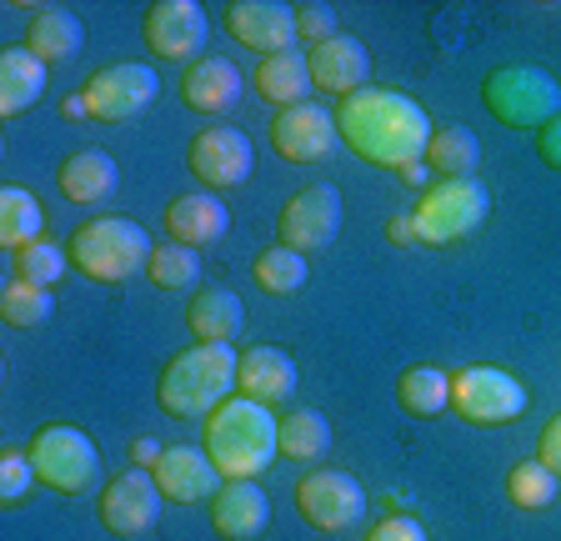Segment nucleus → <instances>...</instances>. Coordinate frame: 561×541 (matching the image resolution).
I'll return each instance as SVG.
<instances>
[{"mask_svg":"<svg viewBox=\"0 0 561 541\" xmlns=\"http://www.w3.org/2000/svg\"><path fill=\"white\" fill-rule=\"evenodd\" d=\"M336 130L366 165H381V171H407V165L426 161V146L436 136L421 101H411L407 91H391V85H366V91L336 101Z\"/></svg>","mask_w":561,"mask_h":541,"instance_id":"obj_1","label":"nucleus"},{"mask_svg":"<svg viewBox=\"0 0 561 541\" xmlns=\"http://www.w3.org/2000/svg\"><path fill=\"white\" fill-rule=\"evenodd\" d=\"M201 451L216 461L221 482H256L280 457V416L261 401L231 396L201 422Z\"/></svg>","mask_w":561,"mask_h":541,"instance_id":"obj_2","label":"nucleus"},{"mask_svg":"<svg viewBox=\"0 0 561 541\" xmlns=\"http://www.w3.org/2000/svg\"><path fill=\"white\" fill-rule=\"evenodd\" d=\"M236 366H241L236 346H210V342H196L191 352L171 356L161 381H156L161 412L175 416V422H206L221 401H231Z\"/></svg>","mask_w":561,"mask_h":541,"instance_id":"obj_3","label":"nucleus"},{"mask_svg":"<svg viewBox=\"0 0 561 541\" xmlns=\"http://www.w3.org/2000/svg\"><path fill=\"white\" fill-rule=\"evenodd\" d=\"M151 235L140 231L130 216H95V221L76 226V235H70V266L81 270V276H91V281L101 286H121L130 281L136 270L151 266Z\"/></svg>","mask_w":561,"mask_h":541,"instance_id":"obj_4","label":"nucleus"},{"mask_svg":"<svg viewBox=\"0 0 561 541\" xmlns=\"http://www.w3.org/2000/svg\"><path fill=\"white\" fill-rule=\"evenodd\" d=\"M481 101L502 126L541 130L561 116V85L541 66H502L481 81Z\"/></svg>","mask_w":561,"mask_h":541,"instance_id":"obj_5","label":"nucleus"},{"mask_svg":"<svg viewBox=\"0 0 561 541\" xmlns=\"http://www.w3.org/2000/svg\"><path fill=\"white\" fill-rule=\"evenodd\" d=\"M25 451H31L35 482H46L60 496H85L101 482V451L81 426H41Z\"/></svg>","mask_w":561,"mask_h":541,"instance_id":"obj_6","label":"nucleus"},{"mask_svg":"<svg viewBox=\"0 0 561 541\" xmlns=\"http://www.w3.org/2000/svg\"><path fill=\"white\" fill-rule=\"evenodd\" d=\"M411 216H416V235L426 246H451V241L471 235L491 216V191L477 176L436 181V186H426V196H421V206Z\"/></svg>","mask_w":561,"mask_h":541,"instance_id":"obj_7","label":"nucleus"},{"mask_svg":"<svg viewBox=\"0 0 561 541\" xmlns=\"http://www.w3.org/2000/svg\"><path fill=\"white\" fill-rule=\"evenodd\" d=\"M451 412L467 426H506L526 412V387L502 366H467L451 377Z\"/></svg>","mask_w":561,"mask_h":541,"instance_id":"obj_8","label":"nucleus"},{"mask_svg":"<svg viewBox=\"0 0 561 541\" xmlns=\"http://www.w3.org/2000/svg\"><path fill=\"white\" fill-rule=\"evenodd\" d=\"M156 91H161V76H156V66H146V60L105 66V71H95L91 81L81 85L85 111H91V120H101V126L136 120L140 111L156 101Z\"/></svg>","mask_w":561,"mask_h":541,"instance_id":"obj_9","label":"nucleus"},{"mask_svg":"<svg viewBox=\"0 0 561 541\" xmlns=\"http://www.w3.org/2000/svg\"><path fill=\"white\" fill-rule=\"evenodd\" d=\"M296 511L311 521L316 531H351L366 517V492L351 471H306L296 486Z\"/></svg>","mask_w":561,"mask_h":541,"instance_id":"obj_10","label":"nucleus"},{"mask_svg":"<svg viewBox=\"0 0 561 541\" xmlns=\"http://www.w3.org/2000/svg\"><path fill=\"white\" fill-rule=\"evenodd\" d=\"M276 235L280 246L301 251V256H316L327 251L341 235V191L336 186H306L296 191L276 216Z\"/></svg>","mask_w":561,"mask_h":541,"instance_id":"obj_11","label":"nucleus"},{"mask_svg":"<svg viewBox=\"0 0 561 541\" xmlns=\"http://www.w3.org/2000/svg\"><path fill=\"white\" fill-rule=\"evenodd\" d=\"M206 31L210 21L196 0H156L146 21H140L146 50L156 60H186V66H196L206 56Z\"/></svg>","mask_w":561,"mask_h":541,"instance_id":"obj_12","label":"nucleus"},{"mask_svg":"<svg viewBox=\"0 0 561 541\" xmlns=\"http://www.w3.org/2000/svg\"><path fill=\"white\" fill-rule=\"evenodd\" d=\"M161 486H156V476L146 467H130L121 471V476H111V482L101 486V502H95V511H101V527L116 531V537H140V531H151L156 521H161Z\"/></svg>","mask_w":561,"mask_h":541,"instance_id":"obj_13","label":"nucleus"},{"mask_svg":"<svg viewBox=\"0 0 561 541\" xmlns=\"http://www.w3.org/2000/svg\"><path fill=\"white\" fill-rule=\"evenodd\" d=\"M186 165H191V176L206 181L210 191H231V186L251 181V171H256V146L236 126H210L191 141Z\"/></svg>","mask_w":561,"mask_h":541,"instance_id":"obj_14","label":"nucleus"},{"mask_svg":"<svg viewBox=\"0 0 561 541\" xmlns=\"http://www.w3.org/2000/svg\"><path fill=\"white\" fill-rule=\"evenodd\" d=\"M271 146H276L280 161H291V165L327 161V156L341 146L336 111L311 106V101H306V106H291V111H276V120H271Z\"/></svg>","mask_w":561,"mask_h":541,"instance_id":"obj_15","label":"nucleus"},{"mask_svg":"<svg viewBox=\"0 0 561 541\" xmlns=\"http://www.w3.org/2000/svg\"><path fill=\"white\" fill-rule=\"evenodd\" d=\"M226 31H231L236 46L256 50V56H286L296 50V5H280V0H236L226 5Z\"/></svg>","mask_w":561,"mask_h":541,"instance_id":"obj_16","label":"nucleus"},{"mask_svg":"<svg viewBox=\"0 0 561 541\" xmlns=\"http://www.w3.org/2000/svg\"><path fill=\"white\" fill-rule=\"evenodd\" d=\"M306 66H311V85L321 95H336V101H346V95L366 91V76H371V50H366V41L356 36H331L321 41V46L306 50Z\"/></svg>","mask_w":561,"mask_h":541,"instance_id":"obj_17","label":"nucleus"},{"mask_svg":"<svg viewBox=\"0 0 561 541\" xmlns=\"http://www.w3.org/2000/svg\"><path fill=\"white\" fill-rule=\"evenodd\" d=\"M151 476L165 502L175 506H201L221 492V471L201 447H165V457L151 467Z\"/></svg>","mask_w":561,"mask_h":541,"instance_id":"obj_18","label":"nucleus"},{"mask_svg":"<svg viewBox=\"0 0 561 541\" xmlns=\"http://www.w3.org/2000/svg\"><path fill=\"white\" fill-rule=\"evenodd\" d=\"M210 527L226 541H256L271 527V496L256 482H221L210 496Z\"/></svg>","mask_w":561,"mask_h":541,"instance_id":"obj_19","label":"nucleus"},{"mask_svg":"<svg viewBox=\"0 0 561 541\" xmlns=\"http://www.w3.org/2000/svg\"><path fill=\"white\" fill-rule=\"evenodd\" d=\"M241 66L221 56H201L196 66H186L181 76V101H186L196 116H226V111L241 101Z\"/></svg>","mask_w":561,"mask_h":541,"instance_id":"obj_20","label":"nucleus"},{"mask_svg":"<svg viewBox=\"0 0 561 541\" xmlns=\"http://www.w3.org/2000/svg\"><path fill=\"white\" fill-rule=\"evenodd\" d=\"M226 231H231V211H226L216 196H206V191L175 196L171 206H165V235L181 241V246H191V251L216 246Z\"/></svg>","mask_w":561,"mask_h":541,"instance_id":"obj_21","label":"nucleus"},{"mask_svg":"<svg viewBox=\"0 0 561 541\" xmlns=\"http://www.w3.org/2000/svg\"><path fill=\"white\" fill-rule=\"evenodd\" d=\"M296 391V361L276 346H251L241 352V366H236V396L261 401V406H276Z\"/></svg>","mask_w":561,"mask_h":541,"instance_id":"obj_22","label":"nucleus"},{"mask_svg":"<svg viewBox=\"0 0 561 541\" xmlns=\"http://www.w3.org/2000/svg\"><path fill=\"white\" fill-rule=\"evenodd\" d=\"M186 326L196 342H210V346H236V336L245 331V307L241 296L226 291V286H206V291L191 296L186 307Z\"/></svg>","mask_w":561,"mask_h":541,"instance_id":"obj_23","label":"nucleus"},{"mask_svg":"<svg viewBox=\"0 0 561 541\" xmlns=\"http://www.w3.org/2000/svg\"><path fill=\"white\" fill-rule=\"evenodd\" d=\"M85 46V25L76 21V11L66 5H41V11L25 21V50L46 66H60V60H76Z\"/></svg>","mask_w":561,"mask_h":541,"instance_id":"obj_24","label":"nucleus"},{"mask_svg":"<svg viewBox=\"0 0 561 541\" xmlns=\"http://www.w3.org/2000/svg\"><path fill=\"white\" fill-rule=\"evenodd\" d=\"M116 181H121V171L105 151H76V156H66L60 171H56L60 196L76 200V206H95V200H105L111 191H116Z\"/></svg>","mask_w":561,"mask_h":541,"instance_id":"obj_25","label":"nucleus"},{"mask_svg":"<svg viewBox=\"0 0 561 541\" xmlns=\"http://www.w3.org/2000/svg\"><path fill=\"white\" fill-rule=\"evenodd\" d=\"M46 95V60H35L25 46L0 50V116H21Z\"/></svg>","mask_w":561,"mask_h":541,"instance_id":"obj_26","label":"nucleus"},{"mask_svg":"<svg viewBox=\"0 0 561 541\" xmlns=\"http://www.w3.org/2000/svg\"><path fill=\"white\" fill-rule=\"evenodd\" d=\"M311 66H306L301 50H286V56H266L256 66V95L266 106L276 111H291V106H306V95H311Z\"/></svg>","mask_w":561,"mask_h":541,"instance_id":"obj_27","label":"nucleus"},{"mask_svg":"<svg viewBox=\"0 0 561 541\" xmlns=\"http://www.w3.org/2000/svg\"><path fill=\"white\" fill-rule=\"evenodd\" d=\"M477 161H481V141L471 126H442L426 146V171L436 181H461V176H477Z\"/></svg>","mask_w":561,"mask_h":541,"instance_id":"obj_28","label":"nucleus"},{"mask_svg":"<svg viewBox=\"0 0 561 541\" xmlns=\"http://www.w3.org/2000/svg\"><path fill=\"white\" fill-rule=\"evenodd\" d=\"M397 401L407 416H442L446 406H451V377L446 371H436V366H411V371H401L397 381Z\"/></svg>","mask_w":561,"mask_h":541,"instance_id":"obj_29","label":"nucleus"},{"mask_svg":"<svg viewBox=\"0 0 561 541\" xmlns=\"http://www.w3.org/2000/svg\"><path fill=\"white\" fill-rule=\"evenodd\" d=\"M331 451V422L311 406L280 416V457L286 461H321Z\"/></svg>","mask_w":561,"mask_h":541,"instance_id":"obj_30","label":"nucleus"},{"mask_svg":"<svg viewBox=\"0 0 561 541\" xmlns=\"http://www.w3.org/2000/svg\"><path fill=\"white\" fill-rule=\"evenodd\" d=\"M41 231H46V216H41L31 191H21V186L0 191V246L25 251L31 241H46Z\"/></svg>","mask_w":561,"mask_h":541,"instance_id":"obj_31","label":"nucleus"},{"mask_svg":"<svg viewBox=\"0 0 561 541\" xmlns=\"http://www.w3.org/2000/svg\"><path fill=\"white\" fill-rule=\"evenodd\" d=\"M156 291H191L201 281V251L181 246V241H161L151 251V266H146Z\"/></svg>","mask_w":561,"mask_h":541,"instance_id":"obj_32","label":"nucleus"},{"mask_svg":"<svg viewBox=\"0 0 561 541\" xmlns=\"http://www.w3.org/2000/svg\"><path fill=\"white\" fill-rule=\"evenodd\" d=\"M251 270H256V286L266 296H291L306 286V256L291 246H280V241L261 251V256L251 261Z\"/></svg>","mask_w":561,"mask_h":541,"instance_id":"obj_33","label":"nucleus"},{"mask_svg":"<svg viewBox=\"0 0 561 541\" xmlns=\"http://www.w3.org/2000/svg\"><path fill=\"white\" fill-rule=\"evenodd\" d=\"M557 492H561V476L551 467H541V461H516V467L506 471V496H512V506H522V511L551 506Z\"/></svg>","mask_w":561,"mask_h":541,"instance_id":"obj_34","label":"nucleus"},{"mask_svg":"<svg viewBox=\"0 0 561 541\" xmlns=\"http://www.w3.org/2000/svg\"><path fill=\"white\" fill-rule=\"evenodd\" d=\"M50 311H56V301H50L46 286H31V281H11L5 291H0V321L15 331H35L46 326Z\"/></svg>","mask_w":561,"mask_h":541,"instance_id":"obj_35","label":"nucleus"},{"mask_svg":"<svg viewBox=\"0 0 561 541\" xmlns=\"http://www.w3.org/2000/svg\"><path fill=\"white\" fill-rule=\"evenodd\" d=\"M70 256L60 246H50V241H31L25 251H15V281H31V286H56L60 276H66Z\"/></svg>","mask_w":561,"mask_h":541,"instance_id":"obj_36","label":"nucleus"},{"mask_svg":"<svg viewBox=\"0 0 561 541\" xmlns=\"http://www.w3.org/2000/svg\"><path fill=\"white\" fill-rule=\"evenodd\" d=\"M31 482H35L31 451H0V502H5V506L25 502Z\"/></svg>","mask_w":561,"mask_h":541,"instance_id":"obj_37","label":"nucleus"},{"mask_svg":"<svg viewBox=\"0 0 561 541\" xmlns=\"http://www.w3.org/2000/svg\"><path fill=\"white\" fill-rule=\"evenodd\" d=\"M296 36H301L306 46L331 41V36H336V11H331V5H321V0H301V5H296Z\"/></svg>","mask_w":561,"mask_h":541,"instance_id":"obj_38","label":"nucleus"},{"mask_svg":"<svg viewBox=\"0 0 561 541\" xmlns=\"http://www.w3.org/2000/svg\"><path fill=\"white\" fill-rule=\"evenodd\" d=\"M366 541H432V537H426V527L416 517H386L366 531Z\"/></svg>","mask_w":561,"mask_h":541,"instance_id":"obj_39","label":"nucleus"},{"mask_svg":"<svg viewBox=\"0 0 561 541\" xmlns=\"http://www.w3.org/2000/svg\"><path fill=\"white\" fill-rule=\"evenodd\" d=\"M537 461L541 467H551L561 476V412L551 416L547 426H541V441H537Z\"/></svg>","mask_w":561,"mask_h":541,"instance_id":"obj_40","label":"nucleus"},{"mask_svg":"<svg viewBox=\"0 0 561 541\" xmlns=\"http://www.w3.org/2000/svg\"><path fill=\"white\" fill-rule=\"evenodd\" d=\"M541 161L551 165V171H561V116L551 120V126H541V141H537Z\"/></svg>","mask_w":561,"mask_h":541,"instance_id":"obj_41","label":"nucleus"},{"mask_svg":"<svg viewBox=\"0 0 561 541\" xmlns=\"http://www.w3.org/2000/svg\"><path fill=\"white\" fill-rule=\"evenodd\" d=\"M386 241H391V246H411V241H421V235H416V216H407V211L391 216V221H386Z\"/></svg>","mask_w":561,"mask_h":541,"instance_id":"obj_42","label":"nucleus"},{"mask_svg":"<svg viewBox=\"0 0 561 541\" xmlns=\"http://www.w3.org/2000/svg\"><path fill=\"white\" fill-rule=\"evenodd\" d=\"M161 457H165V447H161V441H151V436H136V441H130V461H136V467L151 471Z\"/></svg>","mask_w":561,"mask_h":541,"instance_id":"obj_43","label":"nucleus"},{"mask_svg":"<svg viewBox=\"0 0 561 541\" xmlns=\"http://www.w3.org/2000/svg\"><path fill=\"white\" fill-rule=\"evenodd\" d=\"M60 111H66V116H70V120H81V116H91V111H85V95H81V91H70V95H66V106H60Z\"/></svg>","mask_w":561,"mask_h":541,"instance_id":"obj_44","label":"nucleus"},{"mask_svg":"<svg viewBox=\"0 0 561 541\" xmlns=\"http://www.w3.org/2000/svg\"><path fill=\"white\" fill-rule=\"evenodd\" d=\"M401 181H407V186H421V181L432 176V171H426V161H416V165H407V171H397Z\"/></svg>","mask_w":561,"mask_h":541,"instance_id":"obj_45","label":"nucleus"}]
</instances>
